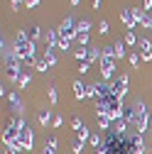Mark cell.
Segmentation results:
<instances>
[{
	"mask_svg": "<svg viewBox=\"0 0 152 154\" xmlns=\"http://www.w3.org/2000/svg\"><path fill=\"white\" fill-rule=\"evenodd\" d=\"M74 95H76V98H86V95H88V86H84L81 81H74Z\"/></svg>",
	"mask_w": 152,
	"mask_h": 154,
	"instance_id": "13",
	"label": "cell"
},
{
	"mask_svg": "<svg viewBox=\"0 0 152 154\" xmlns=\"http://www.w3.org/2000/svg\"><path fill=\"white\" fill-rule=\"evenodd\" d=\"M37 120H40L44 127H47V125H52V120H54V118H52V108H42L40 112H37Z\"/></svg>",
	"mask_w": 152,
	"mask_h": 154,
	"instance_id": "11",
	"label": "cell"
},
{
	"mask_svg": "<svg viewBox=\"0 0 152 154\" xmlns=\"http://www.w3.org/2000/svg\"><path fill=\"white\" fill-rule=\"evenodd\" d=\"M96 108H98V112L108 115V118H113V120H120V118H123V110H125L123 98H118V95H113V93L108 95V98L98 100V103H96Z\"/></svg>",
	"mask_w": 152,
	"mask_h": 154,
	"instance_id": "2",
	"label": "cell"
},
{
	"mask_svg": "<svg viewBox=\"0 0 152 154\" xmlns=\"http://www.w3.org/2000/svg\"><path fill=\"white\" fill-rule=\"evenodd\" d=\"M12 125L20 130V144H22V149H25V152H30V149H32V144H34V134H32V130H30L27 120H12Z\"/></svg>",
	"mask_w": 152,
	"mask_h": 154,
	"instance_id": "4",
	"label": "cell"
},
{
	"mask_svg": "<svg viewBox=\"0 0 152 154\" xmlns=\"http://www.w3.org/2000/svg\"><path fill=\"white\" fill-rule=\"evenodd\" d=\"M108 32H110V25L103 20V22H101V34H108Z\"/></svg>",
	"mask_w": 152,
	"mask_h": 154,
	"instance_id": "37",
	"label": "cell"
},
{
	"mask_svg": "<svg viewBox=\"0 0 152 154\" xmlns=\"http://www.w3.org/2000/svg\"><path fill=\"white\" fill-rule=\"evenodd\" d=\"M27 37H30L32 42H37V39H40V37H42V32H40V27H30V29H27Z\"/></svg>",
	"mask_w": 152,
	"mask_h": 154,
	"instance_id": "18",
	"label": "cell"
},
{
	"mask_svg": "<svg viewBox=\"0 0 152 154\" xmlns=\"http://www.w3.org/2000/svg\"><path fill=\"white\" fill-rule=\"evenodd\" d=\"M135 42H138V37L132 34V32H128V34H125V44H135Z\"/></svg>",
	"mask_w": 152,
	"mask_h": 154,
	"instance_id": "31",
	"label": "cell"
},
{
	"mask_svg": "<svg viewBox=\"0 0 152 154\" xmlns=\"http://www.w3.org/2000/svg\"><path fill=\"white\" fill-rule=\"evenodd\" d=\"M8 100H10V105H12L15 110H20V108H22V105H20V98H17L15 93H10V95H8Z\"/></svg>",
	"mask_w": 152,
	"mask_h": 154,
	"instance_id": "23",
	"label": "cell"
},
{
	"mask_svg": "<svg viewBox=\"0 0 152 154\" xmlns=\"http://www.w3.org/2000/svg\"><path fill=\"white\" fill-rule=\"evenodd\" d=\"M64 125V118L62 115H54V120H52V127H62Z\"/></svg>",
	"mask_w": 152,
	"mask_h": 154,
	"instance_id": "30",
	"label": "cell"
},
{
	"mask_svg": "<svg viewBox=\"0 0 152 154\" xmlns=\"http://www.w3.org/2000/svg\"><path fill=\"white\" fill-rule=\"evenodd\" d=\"M59 39H62V37H59V29H49V32H47L49 49H56V47H59Z\"/></svg>",
	"mask_w": 152,
	"mask_h": 154,
	"instance_id": "12",
	"label": "cell"
},
{
	"mask_svg": "<svg viewBox=\"0 0 152 154\" xmlns=\"http://www.w3.org/2000/svg\"><path fill=\"white\" fill-rule=\"evenodd\" d=\"M120 22H123V25L128 27V32H130L132 27L138 25V20H135V15H132V8H128V10H123V12H120Z\"/></svg>",
	"mask_w": 152,
	"mask_h": 154,
	"instance_id": "8",
	"label": "cell"
},
{
	"mask_svg": "<svg viewBox=\"0 0 152 154\" xmlns=\"http://www.w3.org/2000/svg\"><path fill=\"white\" fill-rule=\"evenodd\" d=\"M88 142H91L93 147H98V149H101V137H98V134H93V137H91Z\"/></svg>",
	"mask_w": 152,
	"mask_h": 154,
	"instance_id": "35",
	"label": "cell"
},
{
	"mask_svg": "<svg viewBox=\"0 0 152 154\" xmlns=\"http://www.w3.org/2000/svg\"><path fill=\"white\" fill-rule=\"evenodd\" d=\"M76 42H79L81 47H91L88 44V34H79V37H76Z\"/></svg>",
	"mask_w": 152,
	"mask_h": 154,
	"instance_id": "28",
	"label": "cell"
},
{
	"mask_svg": "<svg viewBox=\"0 0 152 154\" xmlns=\"http://www.w3.org/2000/svg\"><path fill=\"white\" fill-rule=\"evenodd\" d=\"M79 3H81V0H71V5H79Z\"/></svg>",
	"mask_w": 152,
	"mask_h": 154,
	"instance_id": "42",
	"label": "cell"
},
{
	"mask_svg": "<svg viewBox=\"0 0 152 154\" xmlns=\"http://www.w3.org/2000/svg\"><path fill=\"white\" fill-rule=\"evenodd\" d=\"M17 86H20V88L30 86V73H25V71H22V76H20V81H17Z\"/></svg>",
	"mask_w": 152,
	"mask_h": 154,
	"instance_id": "27",
	"label": "cell"
},
{
	"mask_svg": "<svg viewBox=\"0 0 152 154\" xmlns=\"http://www.w3.org/2000/svg\"><path fill=\"white\" fill-rule=\"evenodd\" d=\"M132 110H135V130H138V134H145L147 132V127H150V112H147V105L142 103V100H138L135 105H132Z\"/></svg>",
	"mask_w": 152,
	"mask_h": 154,
	"instance_id": "3",
	"label": "cell"
},
{
	"mask_svg": "<svg viewBox=\"0 0 152 154\" xmlns=\"http://www.w3.org/2000/svg\"><path fill=\"white\" fill-rule=\"evenodd\" d=\"M130 142H132V152H135V154H142V152H145L142 134H132V137H130Z\"/></svg>",
	"mask_w": 152,
	"mask_h": 154,
	"instance_id": "14",
	"label": "cell"
},
{
	"mask_svg": "<svg viewBox=\"0 0 152 154\" xmlns=\"http://www.w3.org/2000/svg\"><path fill=\"white\" fill-rule=\"evenodd\" d=\"M71 149H74V154H81V152H84V142L76 137V140H74V144H71Z\"/></svg>",
	"mask_w": 152,
	"mask_h": 154,
	"instance_id": "25",
	"label": "cell"
},
{
	"mask_svg": "<svg viewBox=\"0 0 152 154\" xmlns=\"http://www.w3.org/2000/svg\"><path fill=\"white\" fill-rule=\"evenodd\" d=\"M71 125H74V130H76V132H79V130L84 127V122H81V118H76V115H74V118H71Z\"/></svg>",
	"mask_w": 152,
	"mask_h": 154,
	"instance_id": "29",
	"label": "cell"
},
{
	"mask_svg": "<svg viewBox=\"0 0 152 154\" xmlns=\"http://www.w3.org/2000/svg\"><path fill=\"white\" fill-rule=\"evenodd\" d=\"M130 64L132 66H140V56L138 54H130Z\"/></svg>",
	"mask_w": 152,
	"mask_h": 154,
	"instance_id": "36",
	"label": "cell"
},
{
	"mask_svg": "<svg viewBox=\"0 0 152 154\" xmlns=\"http://www.w3.org/2000/svg\"><path fill=\"white\" fill-rule=\"evenodd\" d=\"M10 3H12V8L17 10V8H20V5H22V0H10Z\"/></svg>",
	"mask_w": 152,
	"mask_h": 154,
	"instance_id": "39",
	"label": "cell"
},
{
	"mask_svg": "<svg viewBox=\"0 0 152 154\" xmlns=\"http://www.w3.org/2000/svg\"><path fill=\"white\" fill-rule=\"evenodd\" d=\"M34 69L44 73V71H49V61H47V59H40V61H37V66H34Z\"/></svg>",
	"mask_w": 152,
	"mask_h": 154,
	"instance_id": "26",
	"label": "cell"
},
{
	"mask_svg": "<svg viewBox=\"0 0 152 154\" xmlns=\"http://www.w3.org/2000/svg\"><path fill=\"white\" fill-rule=\"evenodd\" d=\"M132 15H135V20H138L140 25L145 22V17H147V15H145V10H140V8H132Z\"/></svg>",
	"mask_w": 152,
	"mask_h": 154,
	"instance_id": "20",
	"label": "cell"
},
{
	"mask_svg": "<svg viewBox=\"0 0 152 154\" xmlns=\"http://www.w3.org/2000/svg\"><path fill=\"white\" fill-rule=\"evenodd\" d=\"M17 152V147H12V144H5L3 147V154H15Z\"/></svg>",
	"mask_w": 152,
	"mask_h": 154,
	"instance_id": "34",
	"label": "cell"
},
{
	"mask_svg": "<svg viewBox=\"0 0 152 154\" xmlns=\"http://www.w3.org/2000/svg\"><path fill=\"white\" fill-rule=\"evenodd\" d=\"M101 5V0H93V8H98Z\"/></svg>",
	"mask_w": 152,
	"mask_h": 154,
	"instance_id": "41",
	"label": "cell"
},
{
	"mask_svg": "<svg viewBox=\"0 0 152 154\" xmlns=\"http://www.w3.org/2000/svg\"><path fill=\"white\" fill-rule=\"evenodd\" d=\"M69 47H71V39H59V49L69 51Z\"/></svg>",
	"mask_w": 152,
	"mask_h": 154,
	"instance_id": "32",
	"label": "cell"
},
{
	"mask_svg": "<svg viewBox=\"0 0 152 154\" xmlns=\"http://www.w3.org/2000/svg\"><path fill=\"white\" fill-rule=\"evenodd\" d=\"M76 25H79V22H74L71 17H66V20L56 27V29H59V37H62V39H76V37H79V27H76Z\"/></svg>",
	"mask_w": 152,
	"mask_h": 154,
	"instance_id": "5",
	"label": "cell"
},
{
	"mask_svg": "<svg viewBox=\"0 0 152 154\" xmlns=\"http://www.w3.org/2000/svg\"><path fill=\"white\" fill-rule=\"evenodd\" d=\"M113 47H116V59H123V56L128 54V49H125L128 44H125V42H116Z\"/></svg>",
	"mask_w": 152,
	"mask_h": 154,
	"instance_id": "15",
	"label": "cell"
},
{
	"mask_svg": "<svg viewBox=\"0 0 152 154\" xmlns=\"http://www.w3.org/2000/svg\"><path fill=\"white\" fill-rule=\"evenodd\" d=\"M152 8V0H145V10H150Z\"/></svg>",
	"mask_w": 152,
	"mask_h": 154,
	"instance_id": "40",
	"label": "cell"
},
{
	"mask_svg": "<svg viewBox=\"0 0 152 154\" xmlns=\"http://www.w3.org/2000/svg\"><path fill=\"white\" fill-rule=\"evenodd\" d=\"M110 91H113V95H118V98H125V93H128V76L123 73V76H118V79H113Z\"/></svg>",
	"mask_w": 152,
	"mask_h": 154,
	"instance_id": "7",
	"label": "cell"
},
{
	"mask_svg": "<svg viewBox=\"0 0 152 154\" xmlns=\"http://www.w3.org/2000/svg\"><path fill=\"white\" fill-rule=\"evenodd\" d=\"M152 42L150 39H145V37H142V39H140V54H142V61H150L152 59Z\"/></svg>",
	"mask_w": 152,
	"mask_h": 154,
	"instance_id": "9",
	"label": "cell"
},
{
	"mask_svg": "<svg viewBox=\"0 0 152 154\" xmlns=\"http://www.w3.org/2000/svg\"><path fill=\"white\" fill-rule=\"evenodd\" d=\"M150 152H152V144H150Z\"/></svg>",
	"mask_w": 152,
	"mask_h": 154,
	"instance_id": "44",
	"label": "cell"
},
{
	"mask_svg": "<svg viewBox=\"0 0 152 154\" xmlns=\"http://www.w3.org/2000/svg\"><path fill=\"white\" fill-rule=\"evenodd\" d=\"M88 69H91V61H81V64H79V71H81V73H86Z\"/></svg>",
	"mask_w": 152,
	"mask_h": 154,
	"instance_id": "33",
	"label": "cell"
},
{
	"mask_svg": "<svg viewBox=\"0 0 152 154\" xmlns=\"http://www.w3.org/2000/svg\"><path fill=\"white\" fill-rule=\"evenodd\" d=\"M110 93H113L110 91V83H106V81H98V83L88 86V95H91V98H96V103L103 100V98H108Z\"/></svg>",
	"mask_w": 152,
	"mask_h": 154,
	"instance_id": "6",
	"label": "cell"
},
{
	"mask_svg": "<svg viewBox=\"0 0 152 154\" xmlns=\"http://www.w3.org/2000/svg\"><path fill=\"white\" fill-rule=\"evenodd\" d=\"M103 59H116V47H103Z\"/></svg>",
	"mask_w": 152,
	"mask_h": 154,
	"instance_id": "22",
	"label": "cell"
},
{
	"mask_svg": "<svg viewBox=\"0 0 152 154\" xmlns=\"http://www.w3.org/2000/svg\"><path fill=\"white\" fill-rule=\"evenodd\" d=\"M101 56H103V51L98 47H88V59L86 61H96V59H101Z\"/></svg>",
	"mask_w": 152,
	"mask_h": 154,
	"instance_id": "16",
	"label": "cell"
},
{
	"mask_svg": "<svg viewBox=\"0 0 152 154\" xmlns=\"http://www.w3.org/2000/svg\"><path fill=\"white\" fill-rule=\"evenodd\" d=\"M150 120H152V112H150Z\"/></svg>",
	"mask_w": 152,
	"mask_h": 154,
	"instance_id": "43",
	"label": "cell"
},
{
	"mask_svg": "<svg viewBox=\"0 0 152 154\" xmlns=\"http://www.w3.org/2000/svg\"><path fill=\"white\" fill-rule=\"evenodd\" d=\"M15 54H17V59H20L25 66H37V56H34V42L27 37V32H17V37H15V49H12Z\"/></svg>",
	"mask_w": 152,
	"mask_h": 154,
	"instance_id": "1",
	"label": "cell"
},
{
	"mask_svg": "<svg viewBox=\"0 0 152 154\" xmlns=\"http://www.w3.org/2000/svg\"><path fill=\"white\" fill-rule=\"evenodd\" d=\"M113 122H116L113 118H108V115L98 112V127H101V132H103V130H106V132H110V130H113Z\"/></svg>",
	"mask_w": 152,
	"mask_h": 154,
	"instance_id": "10",
	"label": "cell"
},
{
	"mask_svg": "<svg viewBox=\"0 0 152 154\" xmlns=\"http://www.w3.org/2000/svg\"><path fill=\"white\" fill-rule=\"evenodd\" d=\"M37 3H40V0H27V3H25V8H34Z\"/></svg>",
	"mask_w": 152,
	"mask_h": 154,
	"instance_id": "38",
	"label": "cell"
},
{
	"mask_svg": "<svg viewBox=\"0 0 152 154\" xmlns=\"http://www.w3.org/2000/svg\"><path fill=\"white\" fill-rule=\"evenodd\" d=\"M76 27H79V34H88V29H91V20H81Z\"/></svg>",
	"mask_w": 152,
	"mask_h": 154,
	"instance_id": "19",
	"label": "cell"
},
{
	"mask_svg": "<svg viewBox=\"0 0 152 154\" xmlns=\"http://www.w3.org/2000/svg\"><path fill=\"white\" fill-rule=\"evenodd\" d=\"M47 95H49V103L54 105L56 98H59V95H56V86H49V88H47Z\"/></svg>",
	"mask_w": 152,
	"mask_h": 154,
	"instance_id": "21",
	"label": "cell"
},
{
	"mask_svg": "<svg viewBox=\"0 0 152 154\" xmlns=\"http://www.w3.org/2000/svg\"><path fill=\"white\" fill-rule=\"evenodd\" d=\"M44 154H56V137H49V140H47Z\"/></svg>",
	"mask_w": 152,
	"mask_h": 154,
	"instance_id": "17",
	"label": "cell"
},
{
	"mask_svg": "<svg viewBox=\"0 0 152 154\" xmlns=\"http://www.w3.org/2000/svg\"><path fill=\"white\" fill-rule=\"evenodd\" d=\"M76 137H79V140H81V142H86V140H91V137H88V127H86V125H84V127H81V130H79V132H76Z\"/></svg>",
	"mask_w": 152,
	"mask_h": 154,
	"instance_id": "24",
	"label": "cell"
}]
</instances>
